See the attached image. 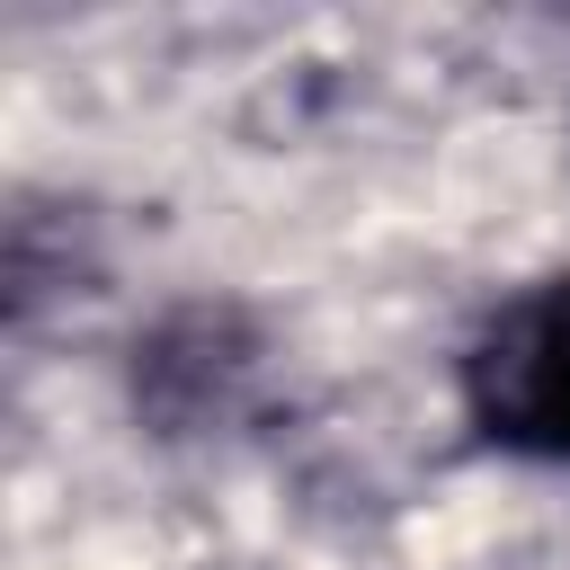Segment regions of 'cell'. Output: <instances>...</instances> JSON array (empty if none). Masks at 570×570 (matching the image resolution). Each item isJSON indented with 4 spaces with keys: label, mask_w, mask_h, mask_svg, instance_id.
Masks as SVG:
<instances>
[{
    "label": "cell",
    "mask_w": 570,
    "mask_h": 570,
    "mask_svg": "<svg viewBox=\"0 0 570 570\" xmlns=\"http://www.w3.org/2000/svg\"><path fill=\"white\" fill-rule=\"evenodd\" d=\"M134 419L151 436H214L249 410L267 374V330L240 303H169L134 338Z\"/></svg>",
    "instance_id": "2"
},
{
    "label": "cell",
    "mask_w": 570,
    "mask_h": 570,
    "mask_svg": "<svg viewBox=\"0 0 570 570\" xmlns=\"http://www.w3.org/2000/svg\"><path fill=\"white\" fill-rule=\"evenodd\" d=\"M463 428L517 463L570 472V267L499 294L454 356Z\"/></svg>",
    "instance_id": "1"
}]
</instances>
